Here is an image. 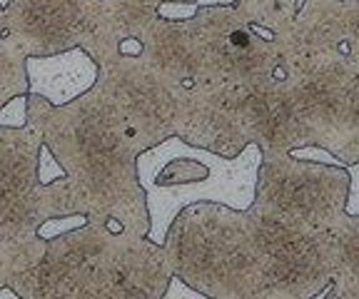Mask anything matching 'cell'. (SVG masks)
Instances as JSON below:
<instances>
[{"mask_svg": "<svg viewBox=\"0 0 359 299\" xmlns=\"http://www.w3.org/2000/svg\"><path fill=\"white\" fill-rule=\"evenodd\" d=\"M25 123L65 169V177L50 182L57 215H85L88 222L118 220L123 232L147 237L145 190L137 180L142 147L97 80L60 108L28 92Z\"/></svg>", "mask_w": 359, "mask_h": 299, "instance_id": "cell-1", "label": "cell"}, {"mask_svg": "<svg viewBox=\"0 0 359 299\" xmlns=\"http://www.w3.org/2000/svg\"><path fill=\"white\" fill-rule=\"evenodd\" d=\"M262 150L247 142L235 158H222L205 147L187 145L177 135L137 155V180L145 190L150 230L147 239L163 244L180 209L192 202H219L247 209L255 200Z\"/></svg>", "mask_w": 359, "mask_h": 299, "instance_id": "cell-2", "label": "cell"}, {"mask_svg": "<svg viewBox=\"0 0 359 299\" xmlns=\"http://www.w3.org/2000/svg\"><path fill=\"white\" fill-rule=\"evenodd\" d=\"M172 274L208 299H259L262 274L242 209L192 202L163 239Z\"/></svg>", "mask_w": 359, "mask_h": 299, "instance_id": "cell-3", "label": "cell"}, {"mask_svg": "<svg viewBox=\"0 0 359 299\" xmlns=\"http://www.w3.org/2000/svg\"><path fill=\"white\" fill-rule=\"evenodd\" d=\"M282 90L304 145L325 147L344 165L359 162V53L290 60Z\"/></svg>", "mask_w": 359, "mask_h": 299, "instance_id": "cell-4", "label": "cell"}, {"mask_svg": "<svg viewBox=\"0 0 359 299\" xmlns=\"http://www.w3.org/2000/svg\"><path fill=\"white\" fill-rule=\"evenodd\" d=\"M347 190L344 167L272 153L259 160L252 207L285 225L330 232L347 220Z\"/></svg>", "mask_w": 359, "mask_h": 299, "instance_id": "cell-5", "label": "cell"}, {"mask_svg": "<svg viewBox=\"0 0 359 299\" xmlns=\"http://www.w3.org/2000/svg\"><path fill=\"white\" fill-rule=\"evenodd\" d=\"M262 274L259 299H312L334 274L332 230L292 227L250 204L242 209Z\"/></svg>", "mask_w": 359, "mask_h": 299, "instance_id": "cell-6", "label": "cell"}, {"mask_svg": "<svg viewBox=\"0 0 359 299\" xmlns=\"http://www.w3.org/2000/svg\"><path fill=\"white\" fill-rule=\"evenodd\" d=\"M6 35L30 55H53L80 46L100 65L120 53L100 15V0H6Z\"/></svg>", "mask_w": 359, "mask_h": 299, "instance_id": "cell-7", "label": "cell"}, {"mask_svg": "<svg viewBox=\"0 0 359 299\" xmlns=\"http://www.w3.org/2000/svg\"><path fill=\"white\" fill-rule=\"evenodd\" d=\"M123 235L118 220L85 222L45 239L43 260L18 272L8 287L18 299H85L95 270L107 260Z\"/></svg>", "mask_w": 359, "mask_h": 299, "instance_id": "cell-8", "label": "cell"}, {"mask_svg": "<svg viewBox=\"0 0 359 299\" xmlns=\"http://www.w3.org/2000/svg\"><path fill=\"white\" fill-rule=\"evenodd\" d=\"M40 135L28 123L0 127V237L35 239L38 227L55 217L50 182H38Z\"/></svg>", "mask_w": 359, "mask_h": 299, "instance_id": "cell-9", "label": "cell"}, {"mask_svg": "<svg viewBox=\"0 0 359 299\" xmlns=\"http://www.w3.org/2000/svg\"><path fill=\"white\" fill-rule=\"evenodd\" d=\"M175 135L187 145L235 158L252 142L247 120V88L227 80L172 85Z\"/></svg>", "mask_w": 359, "mask_h": 299, "instance_id": "cell-10", "label": "cell"}, {"mask_svg": "<svg viewBox=\"0 0 359 299\" xmlns=\"http://www.w3.org/2000/svg\"><path fill=\"white\" fill-rule=\"evenodd\" d=\"M97 83L133 127L142 150L175 135L172 85L152 73L137 55L115 53L102 60Z\"/></svg>", "mask_w": 359, "mask_h": 299, "instance_id": "cell-11", "label": "cell"}, {"mask_svg": "<svg viewBox=\"0 0 359 299\" xmlns=\"http://www.w3.org/2000/svg\"><path fill=\"white\" fill-rule=\"evenodd\" d=\"M170 277L172 267L163 244L123 232L115 249L95 270L85 297L163 299Z\"/></svg>", "mask_w": 359, "mask_h": 299, "instance_id": "cell-12", "label": "cell"}, {"mask_svg": "<svg viewBox=\"0 0 359 299\" xmlns=\"http://www.w3.org/2000/svg\"><path fill=\"white\" fill-rule=\"evenodd\" d=\"M285 65L297 57L325 53H359V0H302L282 30L272 33Z\"/></svg>", "mask_w": 359, "mask_h": 299, "instance_id": "cell-13", "label": "cell"}, {"mask_svg": "<svg viewBox=\"0 0 359 299\" xmlns=\"http://www.w3.org/2000/svg\"><path fill=\"white\" fill-rule=\"evenodd\" d=\"M140 60L170 85H195L202 78V53L187 20L157 15L140 38Z\"/></svg>", "mask_w": 359, "mask_h": 299, "instance_id": "cell-14", "label": "cell"}, {"mask_svg": "<svg viewBox=\"0 0 359 299\" xmlns=\"http://www.w3.org/2000/svg\"><path fill=\"white\" fill-rule=\"evenodd\" d=\"M97 75H100L97 62L80 46L53 53V55L25 57L28 92L40 95L55 108L88 92L95 85Z\"/></svg>", "mask_w": 359, "mask_h": 299, "instance_id": "cell-15", "label": "cell"}, {"mask_svg": "<svg viewBox=\"0 0 359 299\" xmlns=\"http://www.w3.org/2000/svg\"><path fill=\"white\" fill-rule=\"evenodd\" d=\"M332 252H334V274L312 299H359V215L332 230Z\"/></svg>", "mask_w": 359, "mask_h": 299, "instance_id": "cell-16", "label": "cell"}, {"mask_svg": "<svg viewBox=\"0 0 359 299\" xmlns=\"http://www.w3.org/2000/svg\"><path fill=\"white\" fill-rule=\"evenodd\" d=\"M157 0H100V15L112 40H140L157 18Z\"/></svg>", "mask_w": 359, "mask_h": 299, "instance_id": "cell-17", "label": "cell"}, {"mask_svg": "<svg viewBox=\"0 0 359 299\" xmlns=\"http://www.w3.org/2000/svg\"><path fill=\"white\" fill-rule=\"evenodd\" d=\"M45 247H48V242L43 237H35V239L0 237V287H6L18 272L38 265L43 260Z\"/></svg>", "mask_w": 359, "mask_h": 299, "instance_id": "cell-18", "label": "cell"}, {"mask_svg": "<svg viewBox=\"0 0 359 299\" xmlns=\"http://www.w3.org/2000/svg\"><path fill=\"white\" fill-rule=\"evenodd\" d=\"M299 3L302 0H235V6L245 13L250 23L267 28L269 33L285 28L299 11Z\"/></svg>", "mask_w": 359, "mask_h": 299, "instance_id": "cell-19", "label": "cell"}, {"mask_svg": "<svg viewBox=\"0 0 359 299\" xmlns=\"http://www.w3.org/2000/svg\"><path fill=\"white\" fill-rule=\"evenodd\" d=\"M22 92H28L25 53L8 35H0V105Z\"/></svg>", "mask_w": 359, "mask_h": 299, "instance_id": "cell-20", "label": "cell"}, {"mask_svg": "<svg viewBox=\"0 0 359 299\" xmlns=\"http://www.w3.org/2000/svg\"><path fill=\"white\" fill-rule=\"evenodd\" d=\"M28 120V92L13 95L0 105V127H22Z\"/></svg>", "mask_w": 359, "mask_h": 299, "instance_id": "cell-21", "label": "cell"}, {"mask_svg": "<svg viewBox=\"0 0 359 299\" xmlns=\"http://www.w3.org/2000/svg\"><path fill=\"white\" fill-rule=\"evenodd\" d=\"M85 222H88V217H85V215H57V217H48V220L40 222L38 237L50 239V237H55V235H62V232L75 230V227L85 225Z\"/></svg>", "mask_w": 359, "mask_h": 299, "instance_id": "cell-22", "label": "cell"}, {"mask_svg": "<svg viewBox=\"0 0 359 299\" xmlns=\"http://www.w3.org/2000/svg\"><path fill=\"white\" fill-rule=\"evenodd\" d=\"M57 177H65V169L60 167V162L55 160V155L48 150L45 142H40V150H38V182H53Z\"/></svg>", "mask_w": 359, "mask_h": 299, "instance_id": "cell-23", "label": "cell"}, {"mask_svg": "<svg viewBox=\"0 0 359 299\" xmlns=\"http://www.w3.org/2000/svg\"><path fill=\"white\" fill-rule=\"evenodd\" d=\"M197 11L195 3H182V0H163L157 6V15L165 18V20H187Z\"/></svg>", "mask_w": 359, "mask_h": 299, "instance_id": "cell-24", "label": "cell"}, {"mask_svg": "<svg viewBox=\"0 0 359 299\" xmlns=\"http://www.w3.org/2000/svg\"><path fill=\"white\" fill-rule=\"evenodd\" d=\"M163 299H208V297L197 292L195 287H190L185 279H180L177 274H172V277H170L168 287H165Z\"/></svg>", "mask_w": 359, "mask_h": 299, "instance_id": "cell-25", "label": "cell"}, {"mask_svg": "<svg viewBox=\"0 0 359 299\" xmlns=\"http://www.w3.org/2000/svg\"><path fill=\"white\" fill-rule=\"evenodd\" d=\"M140 50H142L140 40L128 38V40H123V43H120V53H125V55H140Z\"/></svg>", "mask_w": 359, "mask_h": 299, "instance_id": "cell-26", "label": "cell"}, {"mask_svg": "<svg viewBox=\"0 0 359 299\" xmlns=\"http://www.w3.org/2000/svg\"><path fill=\"white\" fill-rule=\"evenodd\" d=\"M197 8H205V6H232L235 0H192Z\"/></svg>", "mask_w": 359, "mask_h": 299, "instance_id": "cell-27", "label": "cell"}, {"mask_svg": "<svg viewBox=\"0 0 359 299\" xmlns=\"http://www.w3.org/2000/svg\"><path fill=\"white\" fill-rule=\"evenodd\" d=\"M6 13H3V3H0V35H6Z\"/></svg>", "mask_w": 359, "mask_h": 299, "instance_id": "cell-28", "label": "cell"}, {"mask_svg": "<svg viewBox=\"0 0 359 299\" xmlns=\"http://www.w3.org/2000/svg\"><path fill=\"white\" fill-rule=\"evenodd\" d=\"M157 3H163V0H157ZM182 3H192V0H182Z\"/></svg>", "mask_w": 359, "mask_h": 299, "instance_id": "cell-29", "label": "cell"}, {"mask_svg": "<svg viewBox=\"0 0 359 299\" xmlns=\"http://www.w3.org/2000/svg\"><path fill=\"white\" fill-rule=\"evenodd\" d=\"M0 3H3V6H6V0H0Z\"/></svg>", "mask_w": 359, "mask_h": 299, "instance_id": "cell-30", "label": "cell"}]
</instances>
